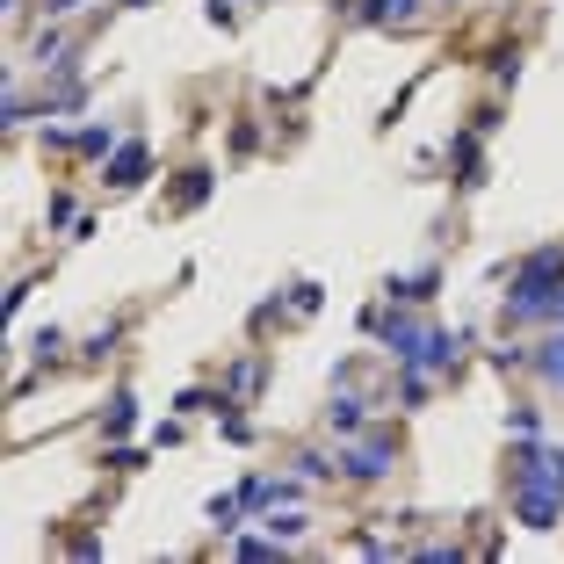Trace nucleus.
<instances>
[{
	"label": "nucleus",
	"mask_w": 564,
	"mask_h": 564,
	"mask_svg": "<svg viewBox=\"0 0 564 564\" xmlns=\"http://www.w3.org/2000/svg\"><path fill=\"white\" fill-rule=\"evenodd\" d=\"M138 174H145V152H138V145H131V152H116V167H109V181H116V188H131Z\"/></svg>",
	"instance_id": "1"
},
{
	"label": "nucleus",
	"mask_w": 564,
	"mask_h": 564,
	"mask_svg": "<svg viewBox=\"0 0 564 564\" xmlns=\"http://www.w3.org/2000/svg\"><path fill=\"white\" fill-rule=\"evenodd\" d=\"M543 369H550V376H564V340H557V348L543 355Z\"/></svg>",
	"instance_id": "2"
}]
</instances>
